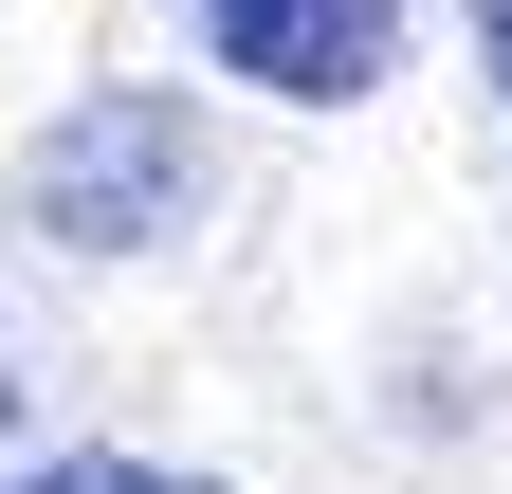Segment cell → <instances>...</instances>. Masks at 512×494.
Instances as JSON below:
<instances>
[{"mask_svg":"<svg viewBox=\"0 0 512 494\" xmlns=\"http://www.w3.org/2000/svg\"><path fill=\"white\" fill-rule=\"evenodd\" d=\"M476 74H494V110H512V0H476Z\"/></svg>","mask_w":512,"mask_h":494,"instance_id":"277c9868","label":"cell"},{"mask_svg":"<svg viewBox=\"0 0 512 494\" xmlns=\"http://www.w3.org/2000/svg\"><path fill=\"white\" fill-rule=\"evenodd\" d=\"M183 202H202V129H183L165 92H74L19 147V220L55 238V257H147Z\"/></svg>","mask_w":512,"mask_h":494,"instance_id":"6da1fadb","label":"cell"},{"mask_svg":"<svg viewBox=\"0 0 512 494\" xmlns=\"http://www.w3.org/2000/svg\"><path fill=\"white\" fill-rule=\"evenodd\" d=\"M0 494H220V476H165V458H19Z\"/></svg>","mask_w":512,"mask_h":494,"instance_id":"3957f363","label":"cell"},{"mask_svg":"<svg viewBox=\"0 0 512 494\" xmlns=\"http://www.w3.org/2000/svg\"><path fill=\"white\" fill-rule=\"evenodd\" d=\"M183 37L220 55V74L293 92V110H348L403 74V0H183Z\"/></svg>","mask_w":512,"mask_h":494,"instance_id":"7a4b0ae2","label":"cell"},{"mask_svg":"<svg viewBox=\"0 0 512 494\" xmlns=\"http://www.w3.org/2000/svg\"><path fill=\"white\" fill-rule=\"evenodd\" d=\"M0 421H19V348H0Z\"/></svg>","mask_w":512,"mask_h":494,"instance_id":"5b68a950","label":"cell"}]
</instances>
